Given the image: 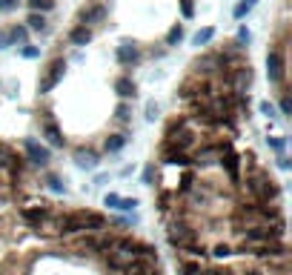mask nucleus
Masks as SVG:
<instances>
[{
    "instance_id": "c756f323",
    "label": "nucleus",
    "mask_w": 292,
    "mask_h": 275,
    "mask_svg": "<svg viewBox=\"0 0 292 275\" xmlns=\"http://www.w3.org/2000/svg\"><path fill=\"white\" fill-rule=\"evenodd\" d=\"M252 6H255V0H241L238 6H235V18H247L249 12H252Z\"/></svg>"
},
{
    "instance_id": "bb28decb",
    "label": "nucleus",
    "mask_w": 292,
    "mask_h": 275,
    "mask_svg": "<svg viewBox=\"0 0 292 275\" xmlns=\"http://www.w3.org/2000/svg\"><path fill=\"white\" fill-rule=\"evenodd\" d=\"M215 37V29L212 26H206V29H201V32H195V37H192V43L195 46H206L209 40Z\"/></svg>"
},
{
    "instance_id": "393cba45",
    "label": "nucleus",
    "mask_w": 292,
    "mask_h": 275,
    "mask_svg": "<svg viewBox=\"0 0 292 275\" xmlns=\"http://www.w3.org/2000/svg\"><path fill=\"white\" fill-rule=\"evenodd\" d=\"M26 23H29L26 29H35V32H46V29H49V23H46V18L40 15V12H32Z\"/></svg>"
},
{
    "instance_id": "a878e982",
    "label": "nucleus",
    "mask_w": 292,
    "mask_h": 275,
    "mask_svg": "<svg viewBox=\"0 0 292 275\" xmlns=\"http://www.w3.org/2000/svg\"><path fill=\"white\" fill-rule=\"evenodd\" d=\"M78 167H83V169H95V167H97V155H95V152H83V149H78Z\"/></svg>"
},
{
    "instance_id": "c9c22d12",
    "label": "nucleus",
    "mask_w": 292,
    "mask_h": 275,
    "mask_svg": "<svg viewBox=\"0 0 292 275\" xmlns=\"http://www.w3.org/2000/svg\"><path fill=\"white\" fill-rule=\"evenodd\" d=\"M155 178H158V167H155V163H149V167L143 169V184H146V187H152V181H155Z\"/></svg>"
},
{
    "instance_id": "a18cd8bd",
    "label": "nucleus",
    "mask_w": 292,
    "mask_h": 275,
    "mask_svg": "<svg viewBox=\"0 0 292 275\" xmlns=\"http://www.w3.org/2000/svg\"><path fill=\"white\" fill-rule=\"evenodd\" d=\"M261 112H264V115H269V118H275V106L269 103V100H264V103H261Z\"/></svg>"
},
{
    "instance_id": "49530a36",
    "label": "nucleus",
    "mask_w": 292,
    "mask_h": 275,
    "mask_svg": "<svg viewBox=\"0 0 292 275\" xmlns=\"http://www.w3.org/2000/svg\"><path fill=\"white\" fill-rule=\"evenodd\" d=\"M278 167H281V169H289V158H283V155H281V158H278Z\"/></svg>"
},
{
    "instance_id": "f8f14e48",
    "label": "nucleus",
    "mask_w": 292,
    "mask_h": 275,
    "mask_svg": "<svg viewBox=\"0 0 292 275\" xmlns=\"http://www.w3.org/2000/svg\"><path fill=\"white\" fill-rule=\"evenodd\" d=\"M115 58H118V63H121V66H126V69H132V66H138V63L143 61L141 49H138L135 43H129V40H124V43L115 49Z\"/></svg>"
},
{
    "instance_id": "c03bdc74",
    "label": "nucleus",
    "mask_w": 292,
    "mask_h": 275,
    "mask_svg": "<svg viewBox=\"0 0 292 275\" xmlns=\"http://www.w3.org/2000/svg\"><path fill=\"white\" fill-rule=\"evenodd\" d=\"M158 103H149V106H146V118H149V121H155V118H158Z\"/></svg>"
},
{
    "instance_id": "aec40b11",
    "label": "nucleus",
    "mask_w": 292,
    "mask_h": 275,
    "mask_svg": "<svg viewBox=\"0 0 292 275\" xmlns=\"http://www.w3.org/2000/svg\"><path fill=\"white\" fill-rule=\"evenodd\" d=\"M100 261H103V266H106L109 272H121V269H124V264H126V258L118 255V252H103V255H100Z\"/></svg>"
},
{
    "instance_id": "9b49d317",
    "label": "nucleus",
    "mask_w": 292,
    "mask_h": 275,
    "mask_svg": "<svg viewBox=\"0 0 292 275\" xmlns=\"http://www.w3.org/2000/svg\"><path fill=\"white\" fill-rule=\"evenodd\" d=\"M23 149H26V160H32L35 167H46V163L52 160V152H49V146L37 143L35 138H26V141H23Z\"/></svg>"
},
{
    "instance_id": "4468645a",
    "label": "nucleus",
    "mask_w": 292,
    "mask_h": 275,
    "mask_svg": "<svg viewBox=\"0 0 292 275\" xmlns=\"http://www.w3.org/2000/svg\"><path fill=\"white\" fill-rule=\"evenodd\" d=\"M249 86H252V69H249V63H241L229 72V89L232 92H247Z\"/></svg>"
},
{
    "instance_id": "b1692460",
    "label": "nucleus",
    "mask_w": 292,
    "mask_h": 275,
    "mask_svg": "<svg viewBox=\"0 0 292 275\" xmlns=\"http://www.w3.org/2000/svg\"><path fill=\"white\" fill-rule=\"evenodd\" d=\"M201 269V261H195V258H181V264H178V275H198Z\"/></svg>"
},
{
    "instance_id": "423d86ee",
    "label": "nucleus",
    "mask_w": 292,
    "mask_h": 275,
    "mask_svg": "<svg viewBox=\"0 0 292 275\" xmlns=\"http://www.w3.org/2000/svg\"><path fill=\"white\" fill-rule=\"evenodd\" d=\"M158 158L160 163H166V167H178V169H189L192 167V158H189V152H181L175 149L172 143H160V149H158Z\"/></svg>"
},
{
    "instance_id": "cd10ccee",
    "label": "nucleus",
    "mask_w": 292,
    "mask_h": 275,
    "mask_svg": "<svg viewBox=\"0 0 292 275\" xmlns=\"http://www.w3.org/2000/svg\"><path fill=\"white\" fill-rule=\"evenodd\" d=\"M181 40H184V26H181V23H175V26L166 32V46H178Z\"/></svg>"
},
{
    "instance_id": "de8ad7c7",
    "label": "nucleus",
    "mask_w": 292,
    "mask_h": 275,
    "mask_svg": "<svg viewBox=\"0 0 292 275\" xmlns=\"http://www.w3.org/2000/svg\"><path fill=\"white\" fill-rule=\"evenodd\" d=\"M0 37H3V35H0Z\"/></svg>"
},
{
    "instance_id": "6ab92c4d",
    "label": "nucleus",
    "mask_w": 292,
    "mask_h": 275,
    "mask_svg": "<svg viewBox=\"0 0 292 275\" xmlns=\"http://www.w3.org/2000/svg\"><path fill=\"white\" fill-rule=\"evenodd\" d=\"M92 37H95V32H92L89 26H80V23L69 32V40H72L75 46H86V43H92Z\"/></svg>"
},
{
    "instance_id": "4c0bfd02",
    "label": "nucleus",
    "mask_w": 292,
    "mask_h": 275,
    "mask_svg": "<svg viewBox=\"0 0 292 275\" xmlns=\"http://www.w3.org/2000/svg\"><path fill=\"white\" fill-rule=\"evenodd\" d=\"M135 206H138V198H121L118 201V209H124V212H132Z\"/></svg>"
},
{
    "instance_id": "4be33fe9",
    "label": "nucleus",
    "mask_w": 292,
    "mask_h": 275,
    "mask_svg": "<svg viewBox=\"0 0 292 275\" xmlns=\"http://www.w3.org/2000/svg\"><path fill=\"white\" fill-rule=\"evenodd\" d=\"M235 255V249H232V244H226V241H218L215 247H209V258H218V261H226V258Z\"/></svg>"
},
{
    "instance_id": "79ce46f5",
    "label": "nucleus",
    "mask_w": 292,
    "mask_h": 275,
    "mask_svg": "<svg viewBox=\"0 0 292 275\" xmlns=\"http://www.w3.org/2000/svg\"><path fill=\"white\" fill-rule=\"evenodd\" d=\"M118 201H121V195H115V192H109V195L103 198V206H109V209H118Z\"/></svg>"
},
{
    "instance_id": "20e7f679",
    "label": "nucleus",
    "mask_w": 292,
    "mask_h": 275,
    "mask_svg": "<svg viewBox=\"0 0 292 275\" xmlns=\"http://www.w3.org/2000/svg\"><path fill=\"white\" fill-rule=\"evenodd\" d=\"M266 75H269L272 83L286 86V46H283V40L278 46H272L269 54H266Z\"/></svg>"
},
{
    "instance_id": "473e14b6",
    "label": "nucleus",
    "mask_w": 292,
    "mask_h": 275,
    "mask_svg": "<svg viewBox=\"0 0 292 275\" xmlns=\"http://www.w3.org/2000/svg\"><path fill=\"white\" fill-rule=\"evenodd\" d=\"M46 187L54 189V192H66V184H63L57 175H46Z\"/></svg>"
},
{
    "instance_id": "5701e85b",
    "label": "nucleus",
    "mask_w": 292,
    "mask_h": 275,
    "mask_svg": "<svg viewBox=\"0 0 292 275\" xmlns=\"http://www.w3.org/2000/svg\"><path fill=\"white\" fill-rule=\"evenodd\" d=\"M126 146V135H109L106 141H103V149L109 152V155H115V152H121Z\"/></svg>"
},
{
    "instance_id": "7ed1b4c3",
    "label": "nucleus",
    "mask_w": 292,
    "mask_h": 275,
    "mask_svg": "<svg viewBox=\"0 0 292 275\" xmlns=\"http://www.w3.org/2000/svg\"><path fill=\"white\" fill-rule=\"evenodd\" d=\"M286 235V224H252L238 230V238L244 244H266V241H278Z\"/></svg>"
},
{
    "instance_id": "ea45409f",
    "label": "nucleus",
    "mask_w": 292,
    "mask_h": 275,
    "mask_svg": "<svg viewBox=\"0 0 292 275\" xmlns=\"http://www.w3.org/2000/svg\"><path fill=\"white\" fill-rule=\"evenodd\" d=\"M181 15H184L186 20L195 15V3H192V0H181Z\"/></svg>"
},
{
    "instance_id": "ddd939ff",
    "label": "nucleus",
    "mask_w": 292,
    "mask_h": 275,
    "mask_svg": "<svg viewBox=\"0 0 292 275\" xmlns=\"http://www.w3.org/2000/svg\"><path fill=\"white\" fill-rule=\"evenodd\" d=\"M103 20H106V6H103V3H92V6H86V9L78 15V23L80 26H89V29L100 26Z\"/></svg>"
},
{
    "instance_id": "a19ab883",
    "label": "nucleus",
    "mask_w": 292,
    "mask_h": 275,
    "mask_svg": "<svg viewBox=\"0 0 292 275\" xmlns=\"http://www.w3.org/2000/svg\"><path fill=\"white\" fill-rule=\"evenodd\" d=\"M266 143H269V149H275L278 155H281L283 146H286V143H283V138H266Z\"/></svg>"
},
{
    "instance_id": "2eb2a0df",
    "label": "nucleus",
    "mask_w": 292,
    "mask_h": 275,
    "mask_svg": "<svg viewBox=\"0 0 292 275\" xmlns=\"http://www.w3.org/2000/svg\"><path fill=\"white\" fill-rule=\"evenodd\" d=\"M192 75H198V78H215V75H218V61H215V52L195 58V61H192Z\"/></svg>"
},
{
    "instance_id": "f3484780",
    "label": "nucleus",
    "mask_w": 292,
    "mask_h": 275,
    "mask_svg": "<svg viewBox=\"0 0 292 275\" xmlns=\"http://www.w3.org/2000/svg\"><path fill=\"white\" fill-rule=\"evenodd\" d=\"M178 204H181V198H178V192L175 189H160L158 192V206H160V212L163 215H169L172 209H178Z\"/></svg>"
},
{
    "instance_id": "a211bd4d",
    "label": "nucleus",
    "mask_w": 292,
    "mask_h": 275,
    "mask_svg": "<svg viewBox=\"0 0 292 275\" xmlns=\"http://www.w3.org/2000/svg\"><path fill=\"white\" fill-rule=\"evenodd\" d=\"M115 92L121 100H129L138 95V86H135V80L129 75H121V78H115Z\"/></svg>"
},
{
    "instance_id": "58836bf2",
    "label": "nucleus",
    "mask_w": 292,
    "mask_h": 275,
    "mask_svg": "<svg viewBox=\"0 0 292 275\" xmlns=\"http://www.w3.org/2000/svg\"><path fill=\"white\" fill-rule=\"evenodd\" d=\"M198 275H221V266H218V264H201Z\"/></svg>"
},
{
    "instance_id": "c85d7f7f",
    "label": "nucleus",
    "mask_w": 292,
    "mask_h": 275,
    "mask_svg": "<svg viewBox=\"0 0 292 275\" xmlns=\"http://www.w3.org/2000/svg\"><path fill=\"white\" fill-rule=\"evenodd\" d=\"M18 52H20V58H26V61H37V58H40V49L32 46V43H23Z\"/></svg>"
},
{
    "instance_id": "7c9ffc66",
    "label": "nucleus",
    "mask_w": 292,
    "mask_h": 275,
    "mask_svg": "<svg viewBox=\"0 0 292 275\" xmlns=\"http://www.w3.org/2000/svg\"><path fill=\"white\" fill-rule=\"evenodd\" d=\"M129 115H132V106H129L126 100H121V103L115 106V118L118 121H129Z\"/></svg>"
},
{
    "instance_id": "412c9836",
    "label": "nucleus",
    "mask_w": 292,
    "mask_h": 275,
    "mask_svg": "<svg viewBox=\"0 0 292 275\" xmlns=\"http://www.w3.org/2000/svg\"><path fill=\"white\" fill-rule=\"evenodd\" d=\"M29 40V29L26 26H12L9 35H6V43L9 46H23Z\"/></svg>"
},
{
    "instance_id": "0eeeda50",
    "label": "nucleus",
    "mask_w": 292,
    "mask_h": 275,
    "mask_svg": "<svg viewBox=\"0 0 292 275\" xmlns=\"http://www.w3.org/2000/svg\"><path fill=\"white\" fill-rule=\"evenodd\" d=\"M54 212V206L52 204H46V201H40V204H32V206H23L20 209V221L29 224L32 230L35 227H40V224H46V218Z\"/></svg>"
},
{
    "instance_id": "6e6552de",
    "label": "nucleus",
    "mask_w": 292,
    "mask_h": 275,
    "mask_svg": "<svg viewBox=\"0 0 292 275\" xmlns=\"http://www.w3.org/2000/svg\"><path fill=\"white\" fill-rule=\"evenodd\" d=\"M63 75H66V61H63V58H54V61L43 69V78H40V92H43V95H46V92H52V89L63 80Z\"/></svg>"
},
{
    "instance_id": "1a4fd4ad",
    "label": "nucleus",
    "mask_w": 292,
    "mask_h": 275,
    "mask_svg": "<svg viewBox=\"0 0 292 275\" xmlns=\"http://www.w3.org/2000/svg\"><path fill=\"white\" fill-rule=\"evenodd\" d=\"M72 252L80 258L97 255V235L95 232H80V235H72Z\"/></svg>"
},
{
    "instance_id": "e433bc0d",
    "label": "nucleus",
    "mask_w": 292,
    "mask_h": 275,
    "mask_svg": "<svg viewBox=\"0 0 292 275\" xmlns=\"http://www.w3.org/2000/svg\"><path fill=\"white\" fill-rule=\"evenodd\" d=\"M249 40H252L249 29H247V26H241V29H238V37H235V46H241V49H244V43H249Z\"/></svg>"
},
{
    "instance_id": "39448f33",
    "label": "nucleus",
    "mask_w": 292,
    "mask_h": 275,
    "mask_svg": "<svg viewBox=\"0 0 292 275\" xmlns=\"http://www.w3.org/2000/svg\"><path fill=\"white\" fill-rule=\"evenodd\" d=\"M218 167L223 169V175H226V181H229L232 187H238L241 175H244V167H241V155L235 152V146H232L229 152H223L221 158H218Z\"/></svg>"
},
{
    "instance_id": "f257e3e1",
    "label": "nucleus",
    "mask_w": 292,
    "mask_h": 275,
    "mask_svg": "<svg viewBox=\"0 0 292 275\" xmlns=\"http://www.w3.org/2000/svg\"><path fill=\"white\" fill-rule=\"evenodd\" d=\"M241 201H255V204H272L281 201V187L272 181V175L266 172L261 163L247 169V175H241L238 181Z\"/></svg>"
},
{
    "instance_id": "f704fd0d",
    "label": "nucleus",
    "mask_w": 292,
    "mask_h": 275,
    "mask_svg": "<svg viewBox=\"0 0 292 275\" xmlns=\"http://www.w3.org/2000/svg\"><path fill=\"white\" fill-rule=\"evenodd\" d=\"M238 275H266L264 272V266H261V264H244V266H241V269H238Z\"/></svg>"
},
{
    "instance_id": "f03ea898",
    "label": "nucleus",
    "mask_w": 292,
    "mask_h": 275,
    "mask_svg": "<svg viewBox=\"0 0 292 275\" xmlns=\"http://www.w3.org/2000/svg\"><path fill=\"white\" fill-rule=\"evenodd\" d=\"M218 92V80L215 78H198V75H189L186 80H181L178 86V98L189 103V100H198V98H212Z\"/></svg>"
},
{
    "instance_id": "72a5a7b5",
    "label": "nucleus",
    "mask_w": 292,
    "mask_h": 275,
    "mask_svg": "<svg viewBox=\"0 0 292 275\" xmlns=\"http://www.w3.org/2000/svg\"><path fill=\"white\" fill-rule=\"evenodd\" d=\"M281 112L283 115L292 112V98H289V92H286V86H281Z\"/></svg>"
},
{
    "instance_id": "37998d69",
    "label": "nucleus",
    "mask_w": 292,
    "mask_h": 275,
    "mask_svg": "<svg viewBox=\"0 0 292 275\" xmlns=\"http://www.w3.org/2000/svg\"><path fill=\"white\" fill-rule=\"evenodd\" d=\"M18 3H20V0H0V12H12Z\"/></svg>"
},
{
    "instance_id": "9d476101",
    "label": "nucleus",
    "mask_w": 292,
    "mask_h": 275,
    "mask_svg": "<svg viewBox=\"0 0 292 275\" xmlns=\"http://www.w3.org/2000/svg\"><path fill=\"white\" fill-rule=\"evenodd\" d=\"M158 272V258H126L121 275H152Z\"/></svg>"
},
{
    "instance_id": "2f4dec72",
    "label": "nucleus",
    "mask_w": 292,
    "mask_h": 275,
    "mask_svg": "<svg viewBox=\"0 0 292 275\" xmlns=\"http://www.w3.org/2000/svg\"><path fill=\"white\" fill-rule=\"evenodd\" d=\"M29 6L35 12H49V9H54V0H26Z\"/></svg>"
},
{
    "instance_id": "dca6fc26",
    "label": "nucleus",
    "mask_w": 292,
    "mask_h": 275,
    "mask_svg": "<svg viewBox=\"0 0 292 275\" xmlns=\"http://www.w3.org/2000/svg\"><path fill=\"white\" fill-rule=\"evenodd\" d=\"M43 135H46V141L52 143V146H63V143H66L61 126L52 121V112H43Z\"/></svg>"
}]
</instances>
